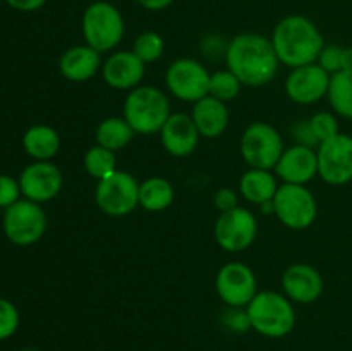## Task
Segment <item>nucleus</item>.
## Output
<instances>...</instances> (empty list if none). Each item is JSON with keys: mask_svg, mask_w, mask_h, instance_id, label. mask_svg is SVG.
<instances>
[{"mask_svg": "<svg viewBox=\"0 0 352 351\" xmlns=\"http://www.w3.org/2000/svg\"><path fill=\"white\" fill-rule=\"evenodd\" d=\"M318 178L330 186H344L352 181V136L339 133L316 148Z\"/></svg>", "mask_w": 352, "mask_h": 351, "instance_id": "nucleus-13", "label": "nucleus"}, {"mask_svg": "<svg viewBox=\"0 0 352 351\" xmlns=\"http://www.w3.org/2000/svg\"><path fill=\"white\" fill-rule=\"evenodd\" d=\"M239 196L241 195H237L234 189L220 188L217 189L215 195H213V205H215V209L219 210L220 213L229 212V210L239 206Z\"/></svg>", "mask_w": 352, "mask_h": 351, "instance_id": "nucleus-36", "label": "nucleus"}, {"mask_svg": "<svg viewBox=\"0 0 352 351\" xmlns=\"http://www.w3.org/2000/svg\"><path fill=\"white\" fill-rule=\"evenodd\" d=\"M258 219L246 206H236L222 212L213 227V237L227 253H241L256 241Z\"/></svg>", "mask_w": 352, "mask_h": 351, "instance_id": "nucleus-10", "label": "nucleus"}, {"mask_svg": "<svg viewBox=\"0 0 352 351\" xmlns=\"http://www.w3.org/2000/svg\"><path fill=\"white\" fill-rule=\"evenodd\" d=\"M170 114V100L157 86L140 85L124 98L122 117L141 136L160 133Z\"/></svg>", "mask_w": 352, "mask_h": 351, "instance_id": "nucleus-3", "label": "nucleus"}, {"mask_svg": "<svg viewBox=\"0 0 352 351\" xmlns=\"http://www.w3.org/2000/svg\"><path fill=\"white\" fill-rule=\"evenodd\" d=\"M340 72H352V47L342 48V67Z\"/></svg>", "mask_w": 352, "mask_h": 351, "instance_id": "nucleus-39", "label": "nucleus"}, {"mask_svg": "<svg viewBox=\"0 0 352 351\" xmlns=\"http://www.w3.org/2000/svg\"><path fill=\"white\" fill-rule=\"evenodd\" d=\"M12 9L21 10V12H33V10L41 9L47 3V0H6Z\"/></svg>", "mask_w": 352, "mask_h": 351, "instance_id": "nucleus-37", "label": "nucleus"}, {"mask_svg": "<svg viewBox=\"0 0 352 351\" xmlns=\"http://www.w3.org/2000/svg\"><path fill=\"white\" fill-rule=\"evenodd\" d=\"M309 124H311V129L315 133L316 140L322 145L323 141L332 140L333 136L340 133V124H339V116L333 112H327V110H320V112L313 114L309 117Z\"/></svg>", "mask_w": 352, "mask_h": 351, "instance_id": "nucleus-30", "label": "nucleus"}, {"mask_svg": "<svg viewBox=\"0 0 352 351\" xmlns=\"http://www.w3.org/2000/svg\"><path fill=\"white\" fill-rule=\"evenodd\" d=\"M278 179L274 171L250 167L239 179V195L251 205H263L275 198L278 189Z\"/></svg>", "mask_w": 352, "mask_h": 351, "instance_id": "nucleus-22", "label": "nucleus"}, {"mask_svg": "<svg viewBox=\"0 0 352 351\" xmlns=\"http://www.w3.org/2000/svg\"><path fill=\"white\" fill-rule=\"evenodd\" d=\"M241 89H243V83L227 67L210 74L208 95L220 100V102H232V100H236L239 96Z\"/></svg>", "mask_w": 352, "mask_h": 351, "instance_id": "nucleus-28", "label": "nucleus"}, {"mask_svg": "<svg viewBox=\"0 0 352 351\" xmlns=\"http://www.w3.org/2000/svg\"><path fill=\"white\" fill-rule=\"evenodd\" d=\"M226 65L243 86H265L277 76L280 61L274 43L260 33H239L227 43Z\"/></svg>", "mask_w": 352, "mask_h": 351, "instance_id": "nucleus-1", "label": "nucleus"}, {"mask_svg": "<svg viewBox=\"0 0 352 351\" xmlns=\"http://www.w3.org/2000/svg\"><path fill=\"white\" fill-rule=\"evenodd\" d=\"M175 189L168 179L151 176L140 182V206L146 212H164L174 203Z\"/></svg>", "mask_w": 352, "mask_h": 351, "instance_id": "nucleus-24", "label": "nucleus"}, {"mask_svg": "<svg viewBox=\"0 0 352 351\" xmlns=\"http://www.w3.org/2000/svg\"><path fill=\"white\" fill-rule=\"evenodd\" d=\"M102 54L89 45H74L60 55L58 71L67 81L86 83L102 71Z\"/></svg>", "mask_w": 352, "mask_h": 351, "instance_id": "nucleus-20", "label": "nucleus"}, {"mask_svg": "<svg viewBox=\"0 0 352 351\" xmlns=\"http://www.w3.org/2000/svg\"><path fill=\"white\" fill-rule=\"evenodd\" d=\"M342 48L339 45H325L323 50L320 52V57L316 64L325 69L330 76L340 72L342 67Z\"/></svg>", "mask_w": 352, "mask_h": 351, "instance_id": "nucleus-32", "label": "nucleus"}, {"mask_svg": "<svg viewBox=\"0 0 352 351\" xmlns=\"http://www.w3.org/2000/svg\"><path fill=\"white\" fill-rule=\"evenodd\" d=\"M280 65L289 69L315 64L325 47L322 31L309 17L301 14L285 16L275 24L270 36Z\"/></svg>", "mask_w": 352, "mask_h": 351, "instance_id": "nucleus-2", "label": "nucleus"}, {"mask_svg": "<svg viewBox=\"0 0 352 351\" xmlns=\"http://www.w3.org/2000/svg\"><path fill=\"white\" fill-rule=\"evenodd\" d=\"M189 116H191L199 136L205 140H217L222 136L230 123V110L227 103L210 95L192 103Z\"/></svg>", "mask_w": 352, "mask_h": 351, "instance_id": "nucleus-21", "label": "nucleus"}, {"mask_svg": "<svg viewBox=\"0 0 352 351\" xmlns=\"http://www.w3.org/2000/svg\"><path fill=\"white\" fill-rule=\"evenodd\" d=\"M136 2L143 9L151 10V12H158V10H164L167 7H170L174 3V0H136Z\"/></svg>", "mask_w": 352, "mask_h": 351, "instance_id": "nucleus-38", "label": "nucleus"}, {"mask_svg": "<svg viewBox=\"0 0 352 351\" xmlns=\"http://www.w3.org/2000/svg\"><path fill=\"white\" fill-rule=\"evenodd\" d=\"M291 136L294 140V145H302V147H309V148H318L320 143L316 140L315 133L311 129V124H309L308 119L298 120L294 126L291 127Z\"/></svg>", "mask_w": 352, "mask_h": 351, "instance_id": "nucleus-34", "label": "nucleus"}, {"mask_svg": "<svg viewBox=\"0 0 352 351\" xmlns=\"http://www.w3.org/2000/svg\"><path fill=\"white\" fill-rule=\"evenodd\" d=\"M275 176L284 184L308 186L318 176V157L315 148L292 145L285 148L274 169Z\"/></svg>", "mask_w": 352, "mask_h": 351, "instance_id": "nucleus-18", "label": "nucleus"}, {"mask_svg": "<svg viewBox=\"0 0 352 351\" xmlns=\"http://www.w3.org/2000/svg\"><path fill=\"white\" fill-rule=\"evenodd\" d=\"M146 64L134 55L133 50H113L102 64L105 85L119 92H131L143 83Z\"/></svg>", "mask_w": 352, "mask_h": 351, "instance_id": "nucleus-16", "label": "nucleus"}, {"mask_svg": "<svg viewBox=\"0 0 352 351\" xmlns=\"http://www.w3.org/2000/svg\"><path fill=\"white\" fill-rule=\"evenodd\" d=\"M250 326L254 332L270 339H280L296 327L294 303L278 291H258L246 306Z\"/></svg>", "mask_w": 352, "mask_h": 351, "instance_id": "nucleus-4", "label": "nucleus"}, {"mask_svg": "<svg viewBox=\"0 0 352 351\" xmlns=\"http://www.w3.org/2000/svg\"><path fill=\"white\" fill-rule=\"evenodd\" d=\"M82 165L89 178L95 181H102L107 176L117 171V153L95 143L86 150L85 157H82Z\"/></svg>", "mask_w": 352, "mask_h": 351, "instance_id": "nucleus-27", "label": "nucleus"}, {"mask_svg": "<svg viewBox=\"0 0 352 351\" xmlns=\"http://www.w3.org/2000/svg\"><path fill=\"white\" fill-rule=\"evenodd\" d=\"M330 78L332 76L325 69L320 67L316 62L291 69L287 79H285V95L298 105L318 103L320 100L327 98Z\"/></svg>", "mask_w": 352, "mask_h": 351, "instance_id": "nucleus-14", "label": "nucleus"}, {"mask_svg": "<svg viewBox=\"0 0 352 351\" xmlns=\"http://www.w3.org/2000/svg\"><path fill=\"white\" fill-rule=\"evenodd\" d=\"M21 193L19 181L6 174H0V206L2 209H9L16 202H19Z\"/></svg>", "mask_w": 352, "mask_h": 351, "instance_id": "nucleus-33", "label": "nucleus"}, {"mask_svg": "<svg viewBox=\"0 0 352 351\" xmlns=\"http://www.w3.org/2000/svg\"><path fill=\"white\" fill-rule=\"evenodd\" d=\"M19 327V312L9 299L0 298V341L12 336Z\"/></svg>", "mask_w": 352, "mask_h": 351, "instance_id": "nucleus-31", "label": "nucleus"}, {"mask_svg": "<svg viewBox=\"0 0 352 351\" xmlns=\"http://www.w3.org/2000/svg\"><path fill=\"white\" fill-rule=\"evenodd\" d=\"M45 231H47V213L40 203L24 198L6 209L3 233L12 244L31 246L41 240Z\"/></svg>", "mask_w": 352, "mask_h": 351, "instance_id": "nucleus-9", "label": "nucleus"}, {"mask_svg": "<svg viewBox=\"0 0 352 351\" xmlns=\"http://www.w3.org/2000/svg\"><path fill=\"white\" fill-rule=\"evenodd\" d=\"M158 136L164 150L175 158H186L195 153L201 140L191 116L184 112L170 114Z\"/></svg>", "mask_w": 352, "mask_h": 351, "instance_id": "nucleus-19", "label": "nucleus"}, {"mask_svg": "<svg viewBox=\"0 0 352 351\" xmlns=\"http://www.w3.org/2000/svg\"><path fill=\"white\" fill-rule=\"evenodd\" d=\"M215 291L230 308H246L260 289L250 265L244 262H229L217 272Z\"/></svg>", "mask_w": 352, "mask_h": 351, "instance_id": "nucleus-12", "label": "nucleus"}, {"mask_svg": "<svg viewBox=\"0 0 352 351\" xmlns=\"http://www.w3.org/2000/svg\"><path fill=\"white\" fill-rule=\"evenodd\" d=\"M284 150L285 145L282 134L278 133L277 127L263 120L251 123L243 131L239 141L241 157L248 167L253 169L274 171Z\"/></svg>", "mask_w": 352, "mask_h": 351, "instance_id": "nucleus-6", "label": "nucleus"}, {"mask_svg": "<svg viewBox=\"0 0 352 351\" xmlns=\"http://www.w3.org/2000/svg\"><path fill=\"white\" fill-rule=\"evenodd\" d=\"M19 351H38V350H33V348H24V350H19Z\"/></svg>", "mask_w": 352, "mask_h": 351, "instance_id": "nucleus-40", "label": "nucleus"}, {"mask_svg": "<svg viewBox=\"0 0 352 351\" xmlns=\"http://www.w3.org/2000/svg\"><path fill=\"white\" fill-rule=\"evenodd\" d=\"M212 72L199 61L182 57L172 62L165 72V86L168 93L186 103H196L208 95Z\"/></svg>", "mask_w": 352, "mask_h": 351, "instance_id": "nucleus-11", "label": "nucleus"}, {"mask_svg": "<svg viewBox=\"0 0 352 351\" xmlns=\"http://www.w3.org/2000/svg\"><path fill=\"white\" fill-rule=\"evenodd\" d=\"M274 215L287 229L305 231L313 226L318 215V203L308 186L284 184L278 186L274 198Z\"/></svg>", "mask_w": 352, "mask_h": 351, "instance_id": "nucleus-8", "label": "nucleus"}, {"mask_svg": "<svg viewBox=\"0 0 352 351\" xmlns=\"http://www.w3.org/2000/svg\"><path fill=\"white\" fill-rule=\"evenodd\" d=\"M223 326L229 327L234 332H244V330H250V319H248L246 308H230L223 313L222 319Z\"/></svg>", "mask_w": 352, "mask_h": 351, "instance_id": "nucleus-35", "label": "nucleus"}, {"mask_svg": "<svg viewBox=\"0 0 352 351\" xmlns=\"http://www.w3.org/2000/svg\"><path fill=\"white\" fill-rule=\"evenodd\" d=\"M282 292L298 305H311L323 295L325 282L318 268L309 264H292L282 272Z\"/></svg>", "mask_w": 352, "mask_h": 351, "instance_id": "nucleus-17", "label": "nucleus"}, {"mask_svg": "<svg viewBox=\"0 0 352 351\" xmlns=\"http://www.w3.org/2000/svg\"><path fill=\"white\" fill-rule=\"evenodd\" d=\"M95 203L109 217L129 215L140 206V181L131 172L117 169L113 174L96 181Z\"/></svg>", "mask_w": 352, "mask_h": 351, "instance_id": "nucleus-7", "label": "nucleus"}, {"mask_svg": "<svg viewBox=\"0 0 352 351\" xmlns=\"http://www.w3.org/2000/svg\"><path fill=\"white\" fill-rule=\"evenodd\" d=\"M327 98L333 114L344 119H352V72L332 74Z\"/></svg>", "mask_w": 352, "mask_h": 351, "instance_id": "nucleus-26", "label": "nucleus"}, {"mask_svg": "<svg viewBox=\"0 0 352 351\" xmlns=\"http://www.w3.org/2000/svg\"><path fill=\"white\" fill-rule=\"evenodd\" d=\"M24 151L38 162H48L60 150V136L57 129L47 124L31 126L23 136Z\"/></svg>", "mask_w": 352, "mask_h": 351, "instance_id": "nucleus-23", "label": "nucleus"}, {"mask_svg": "<svg viewBox=\"0 0 352 351\" xmlns=\"http://www.w3.org/2000/svg\"><path fill=\"white\" fill-rule=\"evenodd\" d=\"M81 33L85 43L100 54L113 52L126 34L122 12L107 0H95L82 12Z\"/></svg>", "mask_w": 352, "mask_h": 351, "instance_id": "nucleus-5", "label": "nucleus"}, {"mask_svg": "<svg viewBox=\"0 0 352 351\" xmlns=\"http://www.w3.org/2000/svg\"><path fill=\"white\" fill-rule=\"evenodd\" d=\"M21 193L34 203H47L54 200L64 186L62 171L54 162H33L19 176Z\"/></svg>", "mask_w": 352, "mask_h": 351, "instance_id": "nucleus-15", "label": "nucleus"}, {"mask_svg": "<svg viewBox=\"0 0 352 351\" xmlns=\"http://www.w3.org/2000/svg\"><path fill=\"white\" fill-rule=\"evenodd\" d=\"M131 50L146 65L155 64L164 55L165 41L162 38V34L157 33V31H143V33H140L134 38Z\"/></svg>", "mask_w": 352, "mask_h": 351, "instance_id": "nucleus-29", "label": "nucleus"}, {"mask_svg": "<svg viewBox=\"0 0 352 351\" xmlns=\"http://www.w3.org/2000/svg\"><path fill=\"white\" fill-rule=\"evenodd\" d=\"M136 136L131 124L127 123L124 117H107V119L100 120V124L95 129V140L96 145L107 148L112 151H120L133 141Z\"/></svg>", "mask_w": 352, "mask_h": 351, "instance_id": "nucleus-25", "label": "nucleus"}]
</instances>
